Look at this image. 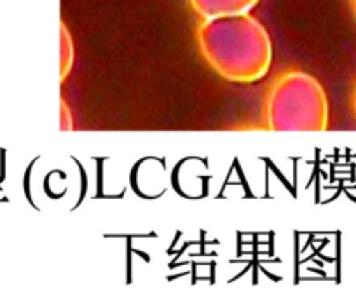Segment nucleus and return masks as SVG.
Returning <instances> with one entry per match:
<instances>
[{
    "label": "nucleus",
    "mask_w": 356,
    "mask_h": 298,
    "mask_svg": "<svg viewBox=\"0 0 356 298\" xmlns=\"http://www.w3.org/2000/svg\"><path fill=\"white\" fill-rule=\"evenodd\" d=\"M259 0H189L194 11L204 19L220 18V16L245 15L257 6Z\"/></svg>",
    "instance_id": "obj_3"
},
{
    "label": "nucleus",
    "mask_w": 356,
    "mask_h": 298,
    "mask_svg": "<svg viewBox=\"0 0 356 298\" xmlns=\"http://www.w3.org/2000/svg\"><path fill=\"white\" fill-rule=\"evenodd\" d=\"M328 117L327 92L306 72H285L267 92L266 121L271 131H325Z\"/></svg>",
    "instance_id": "obj_2"
},
{
    "label": "nucleus",
    "mask_w": 356,
    "mask_h": 298,
    "mask_svg": "<svg viewBox=\"0 0 356 298\" xmlns=\"http://www.w3.org/2000/svg\"><path fill=\"white\" fill-rule=\"evenodd\" d=\"M61 129H72V119H70V110L65 105V101L61 99Z\"/></svg>",
    "instance_id": "obj_5"
},
{
    "label": "nucleus",
    "mask_w": 356,
    "mask_h": 298,
    "mask_svg": "<svg viewBox=\"0 0 356 298\" xmlns=\"http://www.w3.org/2000/svg\"><path fill=\"white\" fill-rule=\"evenodd\" d=\"M353 2H355V9H356V0H353Z\"/></svg>",
    "instance_id": "obj_6"
},
{
    "label": "nucleus",
    "mask_w": 356,
    "mask_h": 298,
    "mask_svg": "<svg viewBox=\"0 0 356 298\" xmlns=\"http://www.w3.org/2000/svg\"><path fill=\"white\" fill-rule=\"evenodd\" d=\"M197 46L207 63L236 84L260 81L273 63L271 37L248 13L204 19L197 28Z\"/></svg>",
    "instance_id": "obj_1"
},
{
    "label": "nucleus",
    "mask_w": 356,
    "mask_h": 298,
    "mask_svg": "<svg viewBox=\"0 0 356 298\" xmlns=\"http://www.w3.org/2000/svg\"><path fill=\"white\" fill-rule=\"evenodd\" d=\"M60 49H61V56H60V78L61 82L68 77L70 74L72 67H74V60H75V53H74V42H72L70 32H68L67 25L65 23H60Z\"/></svg>",
    "instance_id": "obj_4"
}]
</instances>
